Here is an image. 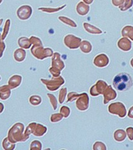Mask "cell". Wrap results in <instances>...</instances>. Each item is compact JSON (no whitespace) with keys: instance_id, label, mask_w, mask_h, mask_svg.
Here are the masks:
<instances>
[{"instance_id":"1","label":"cell","mask_w":133,"mask_h":150,"mask_svg":"<svg viewBox=\"0 0 133 150\" xmlns=\"http://www.w3.org/2000/svg\"><path fill=\"white\" fill-rule=\"evenodd\" d=\"M133 81L130 75L127 73H120L115 76L113 80V87L120 91H127L132 87Z\"/></svg>"},{"instance_id":"2","label":"cell","mask_w":133,"mask_h":150,"mask_svg":"<svg viewBox=\"0 0 133 150\" xmlns=\"http://www.w3.org/2000/svg\"><path fill=\"white\" fill-rule=\"evenodd\" d=\"M31 15V8L30 6H23L18 11V16L21 19H27Z\"/></svg>"},{"instance_id":"3","label":"cell","mask_w":133,"mask_h":150,"mask_svg":"<svg viewBox=\"0 0 133 150\" xmlns=\"http://www.w3.org/2000/svg\"><path fill=\"white\" fill-rule=\"evenodd\" d=\"M89 6L83 2L78 3L77 6H76V11H77L78 14H80V16H86L89 11Z\"/></svg>"},{"instance_id":"4","label":"cell","mask_w":133,"mask_h":150,"mask_svg":"<svg viewBox=\"0 0 133 150\" xmlns=\"http://www.w3.org/2000/svg\"><path fill=\"white\" fill-rule=\"evenodd\" d=\"M84 27L85 28V30H87L89 33L91 34H101L102 33V31L99 30V28H96L95 26H92V25L89 24V23H84Z\"/></svg>"},{"instance_id":"5","label":"cell","mask_w":133,"mask_h":150,"mask_svg":"<svg viewBox=\"0 0 133 150\" xmlns=\"http://www.w3.org/2000/svg\"><path fill=\"white\" fill-rule=\"evenodd\" d=\"M96 58L99 60V62L95 63V64H96L97 67H104V66H107V65H108V56H107V55H104V56H103V59H101V55L96 56Z\"/></svg>"},{"instance_id":"6","label":"cell","mask_w":133,"mask_h":150,"mask_svg":"<svg viewBox=\"0 0 133 150\" xmlns=\"http://www.w3.org/2000/svg\"><path fill=\"white\" fill-rule=\"evenodd\" d=\"M133 5V0H124L123 3L120 6H119L122 11H125L127 10L130 9Z\"/></svg>"},{"instance_id":"7","label":"cell","mask_w":133,"mask_h":150,"mask_svg":"<svg viewBox=\"0 0 133 150\" xmlns=\"http://www.w3.org/2000/svg\"><path fill=\"white\" fill-rule=\"evenodd\" d=\"M122 34L123 35H126V36L130 37L131 40H133V27L131 26H127L122 30Z\"/></svg>"},{"instance_id":"8","label":"cell","mask_w":133,"mask_h":150,"mask_svg":"<svg viewBox=\"0 0 133 150\" xmlns=\"http://www.w3.org/2000/svg\"><path fill=\"white\" fill-rule=\"evenodd\" d=\"M59 19H60L61 21H63V23H65L67 24L70 25L71 27H74V28H76V27H77V26H76V23H75L74 21H72L71 19H70L69 18L61 16V17H59Z\"/></svg>"},{"instance_id":"9","label":"cell","mask_w":133,"mask_h":150,"mask_svg":"<svg viewBox=\"0 0 133 150\" xmlns=\"http://www.w3.org/2000/svg\"><path fill=\"white\" fill-rule=\"evenodd\" d=\"M112 4L115 6H120L121 4L123 3L124 0H111Z\"/></svg>"},{"instance_id":"10","label":"cell","mask_w":133,"mask_h":150,"mask_svg":"<svg viewBox=\"0 0 133 150\" xmlns=\"http://www.w3.org/2000/svg\"><path fill=\"white\" fill-rule=\"evenodd\" d=\"M64 6H66L65 5L64 6H61V7H59V8H56V9H42L43 11H48V12H52V11H58L59 10H61L63 9V8H64Z\"/></svg>"},{"instance_id":"11","label":"cell","mask_w":133,"mask_h":150,"mask_svg":"<svg viewBox=\"0 0 133 150\" xmlns=\"http://www.w3.org/2000/svg\"><path fill=\"white\" fill-rule=\"evenodd\" d=\"M129 117L130 118H133V107L130 109V112H129Z\"/></svg>"},{"instance_id":"12","label":"cell","mask_w":133,"mask_h":150,"mask_svg":"<svg viewBox=\"0 0 133 150\" xmlns=\"http://www.w3.org/2000/svg\"><path fill=\"white\" fill-rule=\"evenodd\" d=\"M83 1H84L86 4H91L93 2V0H83Z\"/></svg>"},{"instance_id":"13","label":"cell","mask_w":133,"mask_h":150,"mask_svg":"<svg viewBox=\"0 0 133 150\" xmlns=\"http://www.w3.org/2000/svg\"><path fill=\"white\" fill-rule=\"evenodd\" d=\"M1 1H2V0H0V3H1Z\"/></svg>"}]
</instances>
